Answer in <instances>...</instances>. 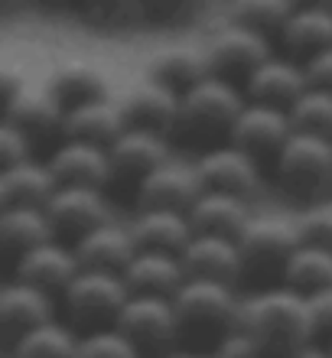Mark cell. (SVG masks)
Returning a JSON list of instances; mask_svg holds the SVG:
<instances>
[{
	"label": "cell",
	"instance_id": "6da1fadb",
	"mask_svg": "<svg viewBox=\"0 0 332 358\" xmlns=\"http://www.w3.org/2000/svg\"><path fill=\"white\" fill-rule=\"evenodd\" d=\"M238 329L264 349V355L287 358L303 342L316 339L313 320H310V300L290 287H270V290L241 296L238 306Z\"/></svg>",
	"mask_w": 332,
	"mask_h": 358
},
{
	"label": "cell",
	"instance_id": "7a4b0ae2",
	"mask_svg": "<svg viewBox=\"0 0 332 358\" xmlns=\"http://www.w3.org/2000/svg\"><path fill=\"white\" fill-rule=\"evenodd\" d=\"M173 306H176L182 332L212 336V339L219 342V339H225L228 332L238 329V306H241V296L231 290V283L189 277V280L176 290Z\"/></svg>",
	"mask_w": 332,
	"mask_h": 358
},
{
	"label": "cell",
	"instance_id": "3957f363",
	"mask_svg": "<svg viewBox=\"0 0 332 358\" xmlns=\"http://www.w3.org/2000/svg\"><path fill=\"white\" fill-rule=\"evenodd\" d=\"M245 104L247 98L241 88H235V82L209 76L180 98V127L192 137H215V134L231 137V127L238 114L245 111Z\"/></svg>",
	"mask_w": 332,
	"mask_h": 358
},
{
	"label": "cell",
	"instance_id": "277c9868",
	"mask_svg": "<svg viewBox=\"0 0 332 358\" xmlns=\"http://www.w3.org/2000/svg\"><path fill=\"white\" fill-rule=\"evenodd\" d=\"M62 296H66V310L72 313L75 322L105 329V326L117 322L124 303L131 300V287L121 273L78 271V277L68 283V290Z\"/></svg>",
	"mask_w": 332,
	"mask_h": 358
},
{
	"label": "cell",
	"instance_id": "5b68a950",
	"mask_svg": "<svg viewBox=\"0 0 332 358\" xmlns=\"http://www.w3.org/2000/svg\"><path fill=\"white\" fill-rule=\"evenodd\" d=\"M114 326L140 352H157V358L173 352V342L182 336L176 306H173V300H166V296H140V293H131V300L124 303V310Z\"/></svg>",
	"mask_w": 332,
	"mask_h": 358
},
{
	"label": "cell",
	"instance_id": "8992f818",
	"mask_svg": "<svg viewBox=\"0 0 332 358\" xmlns=\"http://www.w3.org/2000/svg\"><path fill=\"white\" fill-rule=\"evenodd\" d=\"M277 179L296 196H316L332 182V141L294 134L277 153Z\"/></svg>",
	"mask_w": 332,
	"mask_h": 358
},
{
	"label": "cell",
	"instance_id": "52a82bcc",
	"mask_svg": "<svg viewBox=\"0 0 332 358\" xmlns=\"http://www.w3.org/2000/svg\"><path fill=\"white\" fill-rule=\"evenodd\" d=\"M300 245L303 241H300L296 222H287L280 215L251 218V225L238 238L245 271H277L280 277H284V267L290 264V257L296 255Z\"/></svg>",
	"mask_w": 332,
	"mask_h": 358
},
{
	"label": "cell",
	"instance_id": "ba28073f",
	"mask_svg": "<svg viewBox=\"0 0 332 358\" xmlns=\"http://www.w3.org/2000/svg\"><path fill=\"white\" fill-rule=\"evenodd\" d=\"M202 192L205 189H202L196 163H180V160H166L147 179L137 182L140 212H153V208H163V212H189Z\"/></svg>",
	"mask_w": 332,
	"mask_h": 358
},
{
	"label": "cell",
	"instance_id": "9c48e42d",
	"mask_svg": "<svg viewBox=\"0 0 332 358\" xmlns=\"http://www.w3.org/2000/svg\"><path fill=\"white\" fill-rule=\"evenodd\" d=\"M205 56H209L212 76L228 78V82L231 78H245L247 82L270 59V43H267V36H257L251 29L231 23V27L219 29L209 39Z\"/></svg>",
	"mask_w": 332,
	"mask_h": 358
},
{
	"label": "cell",
	"instance_id": "30bf717a",
	"mask_svg": "<svg viewBox=\"0 0 332 358\" xmlns=\"http://www.w3.org/2000/svg\"><path fill=\"white\" fill-rule=\"evenodd\" d=\"M46 215L56 231L72 235L75 241L85 238L88 231L114 222L105 189H85V186H59L56 196L49 199Z\"/></svg>",
	"mask_w": 332,
	"mask_h": 358
},
{
	"label": "cell",
	"instance_id": "8fae6325",
	"mask_svg": "<svg viewBox=\"0 0 332 358\" xmlns=\"http://www.w3.org/2000/svg\"><path fill=\"white\" fill-rule=\"evenodd\" d=\"M294 121H290V111H280V108H267V104H254L247 101L245 111L238 114L235 127H231V143L241 147L251 157H274L287 147V141L294 137Z\"/></svg>",
	"mask_w": 332,
	"mask_h": 358
},
{
	"label": "cell",
	"instance_id": "7c38bea8",
	"mask_svg": "<svg viewBox=\"0 0 332 358\" xmlns=\"http://www.w3.org/2000/svg\"><path fill=\"white\" fill-rule=\"evenodd\" d=\"M196 170H199L202 189L209 192H231V196L247 199L261 182V173H257V160L251 153H245L235 143H219V147H209L196 160Z\"/></svg>",
	"mask_w": 332,
	"mask_h": 358
},
{
	"label": "cell",
	"instance_id": "4fadbf2b",
	"mask_svg": "<svg viewBox=\"0 0 332 358\" xmlns=\"http://www.w3.org/2000/svg\"><path fill=\"white\" fill-rule=\"evenodd\" d=\"M82 264L75 257V248L62 245V241H46V245L33 248V251H23L17 257V267H13V280L29 283L43 293H66L68 283L78 277Z\"/></svg>",
	"mask_w": 332,
	"mask_h": 358
},
{
	"label": "cell",
	"instance_id": "5bb4252c",
	"mask_svg": "<svg viewBox=\"0 0 332 358\" xmlns=\"http://www.w3.org/2000/svg\"><path fill=\"white\" fill-rule=\"evenodd\" d=\"M117 104H121L124 121H127L131 131H147L166 137L173 127H180V94L163 88L153 78L127 88L117 98Z\"/></svg>",
	"mask_w": 332,
	"mask_h": 358
},
{
	"label": "cell",
	"instance_id": "9a60e30c",
	"mask_svg": "<svg viewBox=\"0 0 332 358\" xmlns=\"http://www.w3.org/2000/svg\"><path fill=\"white\" fill-rule=\"evenodd\" d=\"M46 163L59 186L105 189L114 179L108 147H95V143H85V141H62Z\"/></svg>",
	"mask_w": 332,
	"mask_h": 358
},
{
	"label": "cell",
	"instance_id": "2e32d148",
	"mask_svg": "<svg viewBox=\"0 0 332 358\" xmlns=\"http://www.w3.org/2000/svg\"><path fill=\"white\" fill-rule=\"evenodd\" d=\"M306 88H310V82H306L303 62L270 56L264 66L245 82V98L254 104H267V108L290 111V108L306 94Z\"/></svg>",
	"mask_w": 332,
	"mask_h": 358
},
{
	"label": "cell",
	"instance_id": "e0dca14e",
	"mask_svg": "<svg viewBox=\"0 0 332 358\" xmlns=\"http://www.w3.org/2000/svg\"><path fill=\"white\" fill-rule=\"evenodd\" d=\"M72 248H75L82 271H108V273H124L133 257L140 255V245H137L131 225H121V222H108V225L88 231Z\"/></svg>",
	"mask_w": 332,
	"mask_h": 358
},
{
	"label": "cell",
	"instance_id": "ac0fdd59",
	"mask_svg": "<svg viewBox=\"0 0 332 358\" xmlns=\"http://www.w3.org/2000/svg\"><path fill=\"white\" fill-rule=\"evenodd\" d=\"M182 267L189 277L199 280H219L235 283L245 273V257L235 238H215V235H196L182 248Z\"/></svg>",
	"mask_w": 332,
	"mask_h": 358
},
{
	"label": "cell",
	"instance_id": "d6986e66",
	"mask_svg": "<svg viewBox=\"0 0 332 358\" xmlns=\"http://www.w3.org/2000/svg\"><path fill=\"white\" fill-rule=\"evenodd\" d=\"M52 320H56V300L49 293L20 280L3 283V290H0V326L13 342L23 332L46 326Z\"/></svg>",
	"mask_w": 332,
	"mask_h": 358
},
{
	"label": "cell",
	"instance_id": "ffe728a7",
	"mask_svg": "<svg viewBox=\"0 0 332 358\" xmlns=\"http://www.w3.org/2000/svg\"><path fill=\"white\" fill-rule=\"evenodd\" d=\"M251 206L247 199L231 196V192H202L196 206L189 208V225L196 235H215V238H241L251 225Z\"/></svg>",
	"mask_w": 332,
	"mask_h": 358
},
{
	"label": "cell",
	"instance_id": "44dd1931",
	"mask_svg": "<svg viewBox=\"0 0 332 358\" xmlns=\"http://www.w3.org/2000/svg\"><path fill=\"white\" fill-rule=\"evenodd\" d=\"M121 277L127 280L131 293H140V296H166V300H173L176 290L189 280V273L182 267L180 255H170V251H143V248Z\"/></svg>",
	"mask_w": 332,
	"mask_h": 358
},
{
	"label": "cell",
	"instance_id": "7402d4cb",
	"mask_svg": "<svg viewBox=\"0 0 332 358\" xmlns=\"http://www.w3.org/2000/svg\"><path fill=\"white\" fill-rule=\"evenodd\" d=\"M3 121L20 127L29 141L33 137H62V127H66V108L52 98L46 85L33 88L20 94L17 101H10L3 108Z\"/></svg>",
	"mask_w": 332,
	"mask_h": 358
},
{
	"label": "cell",
	"instance_id": "603a6c76",
	"mask_svg": "<svg viewBox=\"0 0 332 358\" xmlns=\"http://www.w3.org/2000/svg\"><path fill=\"white\" fill-rule=\"evenodd\" d=\"M127 131L121 104L111 98L92 104H78L66 111V127H62V141H85L95 147H111L121 134Z\"/></svg>",
	"mask_w": 332,
	"mask_h": 358
},
{
	"label": "cell",
	"instance_id": "cb8c5ba5",
	"mask_svg": "<svg viewBox=\"0 0 332 358\" xmlns=\"http://www.w3.org/2000/svg\"><path fill=\"white\" fill-rule=\"evenodd\" d=\"M56 189L59 182L49 163L27 160L20 166L0 170V206L3 208H46Z\"/></svg>",
	"mask_w": 332,
	"mask_h": 358
},
{
	"label": "cell",
	"instance_id": "d4e9b609",
	"mask_svg": "<svg viewBox=\"0 0 332 358\" xmlns=\"http://www.w3.org/2000/svg\"><path fill=\"white\" fill-rule=\"evenodd\" d=\"M111 153V166L114 176H131V179H147L157 166L170 160V147H166V137L160 134H147V131H127L117 137V141L108 147Z\"/></svg>",
	"mask_w": 332,
	"mask_h": 358
},
{
	"label": "cell",
	"instance_id": "484cf974",
	"mask_svg": "<svg viewBox=\"0 0 332 358\" xmlns=\"http://www.w3.org/2000/svg\"><path fill=\"white\" fill-rule=\"evenodd\" d=\"M212 76L209 69V56H205V49H196V46H166L160 49L157 56L150 59V78L153 82H160L163 88H170L182 98V94L196 88L199 82Z\"/></svg>",
	"mask_w": 332,
	"mask_h": 358
},
{
	"label": "cell",
	"instance_id": "4316f807",
	"mask_svg": "<svg viewBox=\"0 0 332 358\" xmlns=\"http://www.w3.org/2000/svg\"><path fill=\"white\" fill-rule=\"evenodd\" d=\"M131 231L143 251H170V255H182V248L196 238L189 225V212H163V208L137 212Z\"/></svg>",
	"mask_w": 332,
	"mask_h": 358
},
{
	"label": "cell",
	"instance_id": "83f0119b",
	"mask_svg": "<svg viewBox=\"0 0 332 358\" xmlns=\"http://www.w3.org/2000/svg\"><path fill=\"white\" fill-rule=\"evenodd\" d=\"M46 88L62 108H78L108 98V76L92 62H62L49 72Z\"/></svg>",
	"mask_w": 332,
	"mask_h": 358
},
{
	"label": "cell",
	"instance_id": "f1b7e54d",
	"mask_svg": "<svg viewBox=\"0 0 332 358\" xmlns=\"http://www.w3.org/2000/svg\"><path fill=\"white\" fill-rule=\"evenodd\" d=\"M280 39L294 56H303V62L316 52L332 49V7H323V3L296 7L294 17L287 20Z\"/></svg>",
	"mask_w": 332,
	"mask_h": 358
},
{
	"label": "cell",
	"instance_id": "f546056e",
	"mask_svg": "<svg viewBox=\"0 0 332 358\" xmlns=\"http://www.w3.org/2000/svg\"><path fill=\"white\" fill-rule=\"evenodd\" d=\"M52 238H56V228L49 222L46 208H3L0 212V241L3 248L17 251V257Z\"/></svg>",
	"mask_w": 332,
	"mask_h": 358
},
{
	"label": "cell",
	"instance_id": "4dcf8cb0",
	"mask_svg": "<svg viewBox=\"0 0 332 358\" xmlns=\"http://www.w3.org/2000/svg\"><path fill=\"white\" fill-rule=\"evenodd\" d=\"M284 287L316 296V293L332 290V251L313 245H300L290 264L284 267Z\"/></svg>",
	"mask_w": 332,
	"mask_h": 358
},
{
	"label": "cell",
	"instance_id": "1f68e13d",
	"mask_svg": "<svg viewBox=\"0 0 332 358\" xmlns=\"http://www.w3.org/2000/svg\"><path fill=\"white\" fill-rule=\"evenodd\" d=\"M78 339L72 332V326L66 322H46V326H36V329L23 332L13 349H10V358H75L78 355Z\"/></svg>",
	"mask_w": 332,
	"mask_h": 358
},
{
	"label": "cell",
	"instance_id": "d6a6232c",
	"mask_svg": "<svg viewBox=\"0 0 332 358\" xmlns=\"http://www.w3.org/2000/svg\"><path fill=\"white\" fill-rule=\"evenodd\" d=\"M294 3L290 0H238L228 10V20L235 27H245L257 36H274V33H284L287 20L294 17Z\"/></svg>",
	"mask_w": 332,
	"mask_h": 358
},
{
	"label": "cell",
	"instance_id": "836d02e7",
	"mask_svg": "<svg viewBox=\"0 0 332 358\" xmlns=\"http://www.w3.org/2000/svg\"><path fill=\"white\" fill-rule=\"evenodd\" d=\"M290 121L296 134H313L332 141V92L306 88V94L290 108Z\"/></svg>",
	"mask_w": 332,
	"mask_h": 358
},
{
	"label": "cell",
	"instance_id": "e575fe53",
	"mask_svg": "<svg viewBox=\"0 0 332 358\" xmlns=\"http://www.w3.org/2000/svg\"><path fill=\"white\" fill-rule=\"evenodd\" d=\"M75 358H140V349L117 326H105V329H92L78 339Z\"/></svg>",
	"mask_w": 332,
	"mask_h": 358
},
{
	"label": "cell",
	"instance_id": "d590c367",
	"mask_svg": "<svg viewBox=\"0 0 332 358\" xmlns=\"http://www.w3.org/2000/svg\"><path fill=\"white\" fill-rule=\"evenodd\" d=\"M296 231H300L303 245L332 251V206H316L310 212H303L296 218Z\"/></svg>",
	"mask_w": 332,
	"mask_h": 358
},
{
	"label": "cell",
	"instance_id": "8d00e7d4",
	"mask_svg": "<svg viewBox=\"0 0 332 358\" xmlns=\"http://www.w3.org/2000/svg\"><path fill=\"white\" fill-rule=\"evenodd\" d=\"M33 160V141L27 134L13 127V124H0V170H10V166H20V163Z\"/></svg>",
	"mask_w": 332,
	"mask_h": 358
},
{
	"label": "cell",
	"instance_id": "74e56055",
	"mask_svg": "<svg viewBox=\"0 0 332 358\" xmlns=\"http://www.w3.org/2000/svg\"><path fill=\"white\" fill-rule=\"evenodd\" d=\"M209 355L212 358H264V349H261L247 332L235 329V332H228L225 339L215 342Z\"/></svg>",
	"mask_w": 332,
	"mask_h": 358
},
{
	"label": "cell",
	"instance_id": "f35d334b",
	"mask_svg": "<svg viewBox=\"0 0 332 358\" xmlns=\"http://www.w3.org/2000/svg\"><path fill=\"white\" fill-rule=\"evenodd\" d=\"M310 300V320H313V336L316 339H329L332 345V290L306 296Z\"/></svg>",
	"mask_w": 332,
	"mask_h": 358
},
{
	"label": "cell",
	"instance_id": "ab89813d",
	"mask_svg": "<svg viewBox=\"0 0 332 358\" xmlns=\"http://www.w3.org/2000/svg\"><path fill=\"white\" fill-rule=\"evenodd\" d=\"M303 72H306V82L310 88H323V92H332V49L326 52H316L303 62Z\"/></svg>",
	"mask_w": 332,
	"mask_h": 358
},
{
	"label": "cell",
	"instance_id": "60d3db41",
	"mask_svg": "<svg viewBox=\"0 0 332 358\" xmlns=\"http://www.w3.org/2000/svg\"><path fill=\"white\" fill-rule=\"evenodd\" d=\"M0 82H3V108H7L10 101H17L20 94L29 88L27 76H23L20 69H13V66H3V69H0Z\"/></svg>",
	"mask_w": 332,
	"mask_h": 358
},
{
	"label": "cell",
	"instance_id": "b9f144b4",
	"mask_svg": "<svg viewBox=\"0 0 332 358\" xmlns=\"http://www.w3.org/2000/svg\"><path fill=\"white\" fill-rule=\"evenodd\" d=\"M287 358H332V345L329 342H319V339H310L303 342L300 349H294Z\"/></svg>",
	"mask_w": 332,
	"mask_h": 358
},
{
	"label": "cell",
	"instance_id": "7bdbcfd3",
	"mask_svg": "<svg viewBox=\"0 0 332 358\" xmlns=\"http://www.w3.org/2000/svg\"><path fill=\"white\" fill-rule=\"evenodd\" d=\"M163 358H212L209 352H196V349H173V352H166Z\"/></svg>",
	"mask_w": 332,
	"mask_h": 358
}]
</instances>
